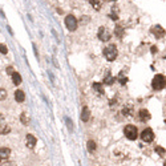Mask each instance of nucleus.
<instances>
[{"label":"nucleus","mask_w":166,"mask_h":166,"mask_svg":"<svg viewBox=\"0 0 166 166\" xmlns=\"http://www.w3.org/2000/svg\"><path fill=\"white\" fill-rule=\"evenodd\" d=\"M117 55H118V50L114 44H110L107 48H104V56L108 61H114L117 59Z\"/></svg>","instance_id":"obj_1"},{"label":"nucleus","mask_w":166,"mask_h":166,"mask_svg":"<svg viewBox=\"0 0 166 166\" xmlns=\"http://www.w3.org/2000/svg\"><path fill=\"white\" fill-rule=\"evenodd\" d=\"M151 86L154 91H162L166 86V77L163 75H156L151 81Z\"/></svg>","instance_id":"obj_2"},{"label":"nucleus","mask_w":166,"mask_h":166,"mask_svg":"<svg viewBox=\"0 0 166 166\" xmlns=\"http://www.w3.org/2000/svg\"><path fill=\"white\" fill-rule=\"evenodd\" d=\"M124 134H125V137L128 138V140L134 141L138 137V130L134 125H126L125 129H124Z\"/></svg>","instance_id":"obj_3"},{"label":"nucleus","mask_w":166,"mask_h":166,"mask_svg":"<svg viewBox=\"0 0 166 166\" xmlns=\"http://www.w3.org/2000/svg\"><path fill=\"white\" fill-rule=\"evenodd\" d=\"M65 25L71 32H75L77 29V20L73 15H68L65 17Z\"/></svg>","instance_id":"obj_4"},{"label":"nucleus","mask_w":166,"mask_h":166,"mask_svg":"<svg viewBox=\"0 0 166 166\" xmlns=\"http://www.w3.org/2000/svg\"><path fill=\"white\" fill-rule=\"evenodd\" d=\"M140 137H141V140L144 142H151L154 140V133H153V130H151L150 128H146L141 132Z\"/></svg>","instance_id":"obj_5"},{"label":"nucleus","mask_w":166,"mask_h":166,"mask_svg":"<svg viewBox=\"0 0 166 166\" xmlns=\"http://www.w3.org/2000/svg\"><path fill=\"white\" fill-rule=\"evenodd\" d=\"M97 36L101 41H108V40H110L112 33L108 31L107 27H100V29H98V32H97Z\"/></svg>","instance_id":"obj_6"},{"label":"nucleus","mask_w":166,"mask_h":166,"mask_svg":"<svg viewBox=\"0 0 166 166\" xmlns=\"http://www.w3.org/2000/svg\"><path fill=\"white\" fill-rule=\"evenodd\" d=\"M151 33H153L157 39H162L163 36H165L166 32H165V29H163L161 25H154L153 28H151Z\"/></svg>","instance_id":"obj_7"},{"label":"nucleus","mask_w":166,"mask_h":166,"mask_svg":"<svg viewBox=\"0 0 166 166\" xmlns=\"http://www.w3.org/2000/svg\"><path fill=\"white\" fill-rule=\"evenodd\" d=\"M25 142H27V146H28L29 149H33L35 145H36V142H37V138L35 137L33 134H27V137H25Z\"/></svg>","instance_id":"obj_8"},{"label":"nucleus","mask_w":166,"mask_h":166,"mask_svg":"<svg viewBox=\"0 0 166 166\" xmlns=\"http://www.w3.org/2000/svg\"><path fill=\"white\" fill-rule=\"evenodd\" d=\"M15 100L17 101V102H24L25 100V93L23 91H20V89H17V91L15 92Z\"/></svg>","instance_id":"obj_9"},{"label":"nucleus","mask_w":166,"mask_h":166,"mask_svg":"<svg viewBox=\"0 0 166 166\" xmlns=\"http://www.w3.org/2000/svg\"><path fill=\"white\" fill-rule=\"evenodd\" d=\"M89 117H91V112H89V109L86 107H84V108H82V112H81V121L88 122Z\"/></svg>","instance_id":"obj_10"},{"label":"nucleus","mask_w":166,"mask_h":166,"mask_svg":"<svg viewBox=\"0 0 166 166\" xmlns=\"http://www.w3.org/2000/svg\"><path fill=\"white\" fill-rule=\"evenodd\" d=\"M140 120H141V121H147V120H150V113H149V110H146V109L140 110Z\"/></svg>","instance_id":"obj_11"},{"label":"nucleus","mask_w":166,"mask_h":166,"mask_svg":"<svg viewBox=\"0 0 166 166\" xmlns=\"http://www.w3.org/2000/svg\"><path fill=\"white\" fill-rule=\"evenodd\" d=\"M11 154L10 147H0V158H8Z\"/></svg>","instance_id":"obj_12"},{"label":"nucleus","mask_w":166,"mask_h":166,"mask_svg":"<svg viewBox=\"0 0 166 166\" xmlns=\"http://www.w3.org/2000/svg\"><path fill=\"white\" fill-rule=\"evenodd\" d=\"M93 89L97 94H104V86L101 82H93Z\"/></svg>","instance_id":"obj_13"},{"label":"nucleus","mask_w":166,"mask_h":166,"mask_svg":"<svg viewBox=\"0 0 166 166\" xmlns=\"http://www.w3.org/2000/svg\"><path fill=\"white\" fill-rule=\"evenodd\" d=\"M12 81H13V84H15V85H20V84H21V81H23L21 76H20L17 72H15L12 75Z\"/></svg>","instance_id":"obj_14"},{"label":"nucleus","mask_w":166,"mask_h":166,"mask_svg":"<svg viewBox=\"0 0 166 166\" xmlns=\"http://www.w3.org/2000/svg\"><path fill=\"white\" fill-rule=\"evenodd\" d=\"M89 3L92 4V7H93L94 10H100L101 8V3H102V0H89Z\"/></svg>","instance_id":"obj_15"},{"label":"nucleus","mask_w":166,"mask_h":166,"mask_svg":"<svg viewBox=\"0 0 166 166\" xmlns=\"http://www.w3.org/2000/svg\"><path fill=\"white\" fill-rule=\"evenodd\" d=\"M96 147H97V146H96V142L92 141V140H91V141H88V151H89V153L96 151Z\"/></svg>","instance_id":"obj_16"},{"label":"nucleus","mask_w":166,"mask_h":166,"mask_svg":"<svg viewBox=\"0 0 166 166\" xmlns=\"http://www.w3.org/2000/svg\"><path fill=\"white\" fill-rule=\"evenodd\" d=\"M114 33H116L117 37L121 39V37H122V35H124V28H122V27H120V25H117L116 29H114Z\"/></svg>","instance_id":"obj_17"},{"label":"nucleus","mask_w":166,"mask_h":166,"mask_svg":"<svg viewBox=\"0 0 166 166\" xmlns=\"http://www.w3.org/2000/svg\"><path fill=\"white\" fill-rule=\"evenodd\" d=\"M104 82L107 85H112L113 82H114V77H112V76L109 75V72H108V75H107V77H105V80H104Z\"/></svg>","instance_id":"obj_18"},{"label":"nucleus","mask_w":166,"mask_h":166,"mask_svg":"<svg viewBox=\"0 0 166 166\" xmlns=\"http://www.w3.org/2000/svg\"><path fill=\"white\" fill-rule=\"evenodd\" d=\"M20 120H21L23 125H28V124H29V118L27 117V113H21V116H20Z\"/></svg>","instance_id":"obj_19"},{"label":"nucleus","mask_w":166,"mask_h":166,"mask_svg":"<svg viewBox=\"0 0 166 166\" xmlns=\"http://www.w3.org/2000/svg\"><path fill=\"white\" fill-rule=\"evenodd\" d=\"M156 151L160 154V156H165V154H166V150L163 149L162 146H156Z\"/></svg>","instance_id":"obj_20"},{"label":"nucleus","mask_w":166,"mask_h":166,"mask_svg":"<svg viewBox=\"0 0 166 166\" xmlns=\"http://www.w3.org/2000/svg\"><path fill=\"white\" fill-rule=\"evenodd\" d=\"M0 53H3V55L8 53V47L6 44H0Z\"/></svg>","instance_id":"obj_21"},{"label":"nucleus","mask_w":166,"mask_h":166,"mask_svg":"<svg viewBox=\"0 0 166 166\" xmlns=\"http://www.w3.org/2000/svg\"><path fill=\"white\" fill-rule=\"evenodd\" d=\"M6 97H7V91L3 88H0V101L6 100Z\"/></svg>","instance_id":"obj_22"},{"label":"nucleus","mask_w":166,"mask_h":166,"mask_svg":"<svg viewBox=\"0 0 166 166\" xmlns=\"http://www.w3.org/2000/svg\"><path fill=\"white\" fill-rule=\"evenodd\" d=\"M6 71H7V73H8V75H11V76L15 73V72H13V66H7Z\"/></svg>","instance_id":"obj_23"},{"label":"nucleus","mask_w":166,"mask_h":166,"mask_svg":"<svg viewBox=\"0 0 166 166\" xmlns=\"http://www.w3.org/2000/svg\"><path fill=\"white\" fill-rule=\"evenodd\" d=\"M65 121H66V125H68V129H69V130H72V121H71L68 117L65 118Z\"/></svg>","instance_id":"obj_24"},{"label":"nucleus","mask_w":166,"mask_h":166,"mask_svg":"<svg viewBox=\"0 0 166 166\" xmlns=\"http://www.w3.org/2000/svg\"><path fill=\"white\" fill-rule=\"evenodd\" d=\"M10 130H11V129H10V128H8V126H7V128H4V129H3V130H1V134H7V133L10 132Z\"/></svg>","instance_id":"obj_25"},{"label":"nucleus","mask_w":166,"mask_h":166,"mask_svg":"<svg viewBox=\"0 0 166 166\" xmlns=\"http://www.w3.org/2000/svg\"><path fill=\"white\" fill-rule=\"evenodd\" d=\"M157 52H158V48H157L156 45H153V47H151V53H157Z\"/></svg>","instance_id":"obj_26"},{"label":"nucleus","mask_w":166,"mask_h":166,"mask_svg":"<svg viewBox=\"0 0 166 166\" xmlns=\"http://www.w3.org/2000/svg\"><path fill=\"white\" fill-rule=\"evenodd\" d=\"M33 50H35V56L39 57V55H37V48H36V45H35V44H33Z\"/></svg>","instance_id":"obj_27"},{"label":"nucleus","mask_w":166,"mask_h":166,"mask_svg":"<svg viewBox=\"0 0 166 166\" xmlns=\"http://www.w3.org/2000/svg\"><path fill=\"white\" fill-rule=\"evenodd\" d=\"M110 19H112V20H117V15H116V13H112V15H110Z\"/></svg>","instance_id":"obj_28"},{"label":"nucleus","mask_w":166,"mask_h":166,"mask_svg":"<svg viewBox=\"0 0 166 166\" xmlns=\"http://www.w3.org/2000/svg\"><path fill=\"white\" fill-rule=\"evenodd\" d=\"M0 166H15L12 162H7V163H4V165H0Z\"/></svg>","instance_id":"obj_29"},{"label":"nucleus","mask_w":166,"mask_h":166,"mask_svg":"<svg viewBox=\"0 0 166 166\" xmlns=\"http://www.w3.org/2000/svg\"><path fill=\"white\" fill-rule=\"evenodd\" d=\"M163 166H166V161H165V163H163Z\"/></svg>","instance_id":"obj_30"},{"label":"nucleus","mask_w":166,"mask_h":166,"mask_svg":"<svg viewBox=\"0 0 166 166\" xmlns=\"http://www.w3.org/2000/svg\"><path fill=\"white\" fill-rule=\"evenodd\" d=\"M0 165H1V158H0Z\"/></svg>","instance_id":"obj_31"},{"label":"nucleus","mask_w":166,"mask_h":166,"mask_svg":"<svg viewBox=\"0 0 166 166\" xmlns=\"http://www.w3.org/2000/svg\"><path fill=\"white\" fill-rule=\"evenodd\" d=\"M107 1H112V0H107Z\"/></svg>","instance_id":"obj_32"},{"label":"nucleus","mask_w":166,"mask_h":166,"mask_svg":"<svg viewBox=\"0 0 166 166\" xmlns=\"http://www.w3.org/2000/svg\"><path fill=\"white\" fill-rule=\"evenodd\" d=\"M165 59H166V57H165Z\"/></svg>","instance_id":"obj_33"}]
</instances>
